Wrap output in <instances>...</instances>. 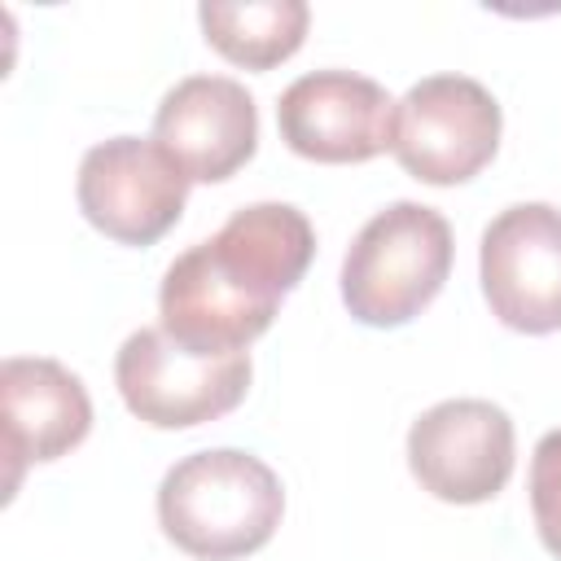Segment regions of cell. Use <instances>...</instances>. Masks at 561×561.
I'll use <instances>...</instances> for the list:
<instances>
[{
	"mask_svg": "<svg viewBox=\"0 0 561 561\" xmlns=\"http://www.w3.org/2000/svg\"><path fill=\"white\" fill-rule=\"evenodd\" d=\"M513 421L491 399H443L408 430V469L443 504H486L513 473Z\"/></svg>",
	"mask_w": 561,
	"mask_h": 561,
	"instance_id": "cell-7",
	"label": "cell"
},
{
	"mask_svg": "<svg viewBox=\"0 0 561 561\" xmlns=\"http://www.w3.org/2000/svg\"><path fill=\"white\" fill-rule=\"evenodd\" d=\"M530 513L543 548L561 561V430H548L530 456Z\"/></svg>",
	"mask_w": 561,
	"mask_h": 561,
	"instance_id": "cell-13",
	"label": "cell"
},
{
	"mask_svg": "<svg viewBox=\"0 0 561 561\" xmlns=\"http://www.w3.org/2000/svg\"><path fill=\"white\" fill-rule=\"evenodd\" d=\"M114 381L131 416L153 430H188L232 412L250 390V351L197 355L162 329H136L114 359Z\"/></svg>",
	"mask_w": 561,
	"mask_h": 561,
	"instance_id": "cell-5",
	"label": "cell"
},
{
	"mask_svg": "<svg viewBox=\"0 0 561 561\" xmlns=\"http://www.w3.org/2000/svg\"><path fill=\"white\" fill-rule=\"evenodd\" d=\"M451 272V224L425 202H390L342 259V302L368 329H399L421 316Z\"/></svg>",
	"mask_w": 561,
	"mask_h": 561,
	"instance_id": "cell-3",
	"label": "cell"
},
{
	"mask_svg": "<svg viewBox=\"0 0 561 561\" xmlns=\"http://www.w3.org/2000/svg\"><path fill=\"white\" fill-rule=\"evenodd\" d=\"M75 197L83 219L118 245H153L175 228L188 197V175L158 140L114 136L83 153Z\"/></svg>",
	"mask_w": 561,
	"mask_h": 561,
	"instance_id": "cell-6",
	"label": "cell"
},
{
	"mask_svg": "<svg viewBox=\"0 0 561 561\" xmlns=\"http://www.w3.org/2000/svg\"><path fill=\"white\" fill-rule=\"evenodd\" d=\"M500 149V101L469 75H430L394 101L390 153L421 184H465Z\"/></svg>",
	"mask_w": 561,
	"mask_h": 561,
	"instance_id": "cell-4",
	"label": "cell"
},
{
	"mask_svg": "<svg viewBox=\"0 0 561 561\" xmlns=\"http://www.w3.org/2000/svg\"><path fill=\"white\" fill-rule=\"evenodd\" d=\"M482 298L491 316L517 333L561 329V210L517 202L500 210L478 250Z\"/></svg>",
	"mask_w": 561,
	"mask_h": 561,
	"instance_id": "cell-8",
	"label": "cell"
},
{
	"mask_svg": "<svg viewBox=\"0 0 561 561\" xmlns=\"http://www.w3.org/2000/svg\"><path fill=\"white\" fill-rule=\"evenodd\" d=\"M153 140L188 175V184H219L254 158L259 105L245 83L228 75H188L158 101Z\"/></svg>",
	"mask_w": 561,
	"mask_h": 561,
	"instance_id": "cell-10",
	"label": "cell"
},
{
	"mask_svg": "<svg viewBox=\"0 0 561 561\" xmlns=\"http://www.w3.org/2000/svg\"><path fill=\"white\" fill-rule=\"evenodd\" d=\"M285 513L272 465L237 447H210L175 460L158 486L162 535L197 561H237L259 552Z\"/></svg>",
	"mask_w": 561,
	"mask_h": 561,
	"instance_id": "cell-2",
	"label": "cell"
},
{
	"mask_svg": "<svg viewBox=\"0 0 561 561\" xmlns=\"http://www.w3.org/2000/svg\"><path fill=\"white\" fill-rule=\"evenodd\" d=\"M206 44L245 70H272L302 48L311 9L302 0H206L197 9Z\"/></svg>",
	"mask_w": 561,
	"mask_h": 561,
	"instance_id": "cell-12",
	"label": "cell"
},
{
	"mask_svg": "<svg viewBox=\"0 0 561 561\" xmlns=\"http://www.w3.org/2000/svg\"><path fill=\"white\" fill-rule=\"evenodd\" d=\"M316 254L311 219L289 202H254L188 245L158 289L162 333L197 355H241L276 320Z\"/></svg>",
	"mask_w": 561,
	"mask_h": 561,
	"instance_id": "cell-1",
	"label": "cell"
},
{
	"mask_svg": "<svg viewBox=\"0 0 561 561\" xmlns=\"http://www.w3.org/2000/svg\"><path fill=\"white\" fill-rule=\"evenodd\" d=\"M280 140L311 162H368L390 149L394 101L355 70H311L280 92Z\"/></svg>",
	"mask_w": 561,
	"mask_h": 561,
	"instance_id": "cell-9",
	"label": "cell"
},
{
	"mask_svg": "<svg viewBox=\"0 0 561 561\" xmlns=\"http://www.w3.org/2000/svg\"><path fill=\"white\" fill-rule=\"evenodd\" d=\"M0 421L13 495L26 465L57 460L88 438L92 399L66 364L44 355H9L0 364Z\"/></svg>",
	"mask_w": 561,
	"mask_h": 561,
	"instance_id": "cell-11",
	"label": "cell"
}]
</instances>
